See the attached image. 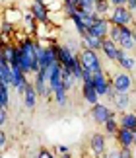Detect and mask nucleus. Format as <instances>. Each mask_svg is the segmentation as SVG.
Here are the masks:
<instances>
[{"instance_id":"obj_1","label":"nucleus","mask_w":136,"mask_h":158,"mask_svg":"<svg viewBox=\"0 0 136 158\" xmlns=\"http://www.w3.org/2000/svg\"><path fill=\"white\" fill-rule=\"evenodd\" d=\"M107 20L111 26H119V27H130L134 23V14L130 10L126 8V6H113L107 16Z\"/></svg>"},{"instance_id":"obj_2","label":"nucleus","mask_w":136,"mask_h":158,"mask_svg":"<svg viewBox=\"0 0 136 158\" xmlns=\"http://www.w3.org/2000/svg\"><path fill=\"white\" fill-rule=\"evenodd\" d=\"M78 59H80V64H82L84 70H90L91 74H95V72H101L103 70V64H101V59L97 51H91V49H86L82 47L78 53Z\"/></svg>"},{"instance_id":"obj_3","label":"nucleus","mask_w":136,"mask_h":158,"mask_svg":"<svg viewBox=\"0 0 136 158\" xmlns=\"http://www.w3.org/2000/svg\"><path fill=\"white\" fill-rule=\"evenodd\" d=\"M111 80V84L115 86V90H117V94H128L132 90V76L128 74V72H115L113 74V78H109Z\"/></svg>"},{"instance_id":"obj_4","label":"nucleus","mask_w":136,"mask_h":158,"mask_svg":"<svg viewBox=\"0 0 136 158\" xmlns=\"http://www.w3.org/2000/svg\"><path fill=\"white\" fill-rule=\"evenodd\" d=\"M90 115H91V119H94V123H97V125H103L109 117H117L115 109H111L109 106L101 104V102H99V104H95V106H91Z\"/></svg>"},{"instance_id":"obj_5","label":"nucleus","mask_w":136,"mask_h":158,"mask_svg":"<svg viewBox=\"0 0 136 158\" xmlns=\"http://www.w3.org/2000/svg\"><path fill=\"white\" fill-rule=\"evenodd\" d=\"M109 27H111V23H109L107 18L97 16V20H95V22L88 27V33L103 41V39H107V37H109Z\"/></svg>"},{"instance_id":"obj_6","label":"nucleus","mask_w":136,"mask_h":158,"mask_svg":"<svg viewBox=\"0 0 136 158\" xmlns=\"http://www.w3.org/2000/svg\"><path fill=\"white\" fill-rule=\"evenodd\" d=\"M90 150L91 154H94L95 158L103 156L105 152H107V135L105 133H94V135L90 137Z\"/></svg>"},{"instance_id":"obj_7","label":"nucleus","mask_w":136,"mask_h":158,"mask_svg":"<svg viewBox=\"0 0 136 158\" xmlns=\"http://www.w3.org/2000/svg\"><path fill=\"white\" fill-rule=\"evenodd\" d=\"M10 66H12V88H14L20 96H23V92H26V86L29 84L27 74H23L22 69H20L18 64H10Z\"/></svg>"},{"instance_id":"obj_8","label":"nucleus","mask_w":136,"mask_h":158,"mask_svg":"<svg viewBox=\"0 0 136 158\" xmlns=\"http://www.w3.org/2000/svg\"><path fill=\"white\" fill-rule=\"evenodd\" d=\"M101 53H103V57L105 59H109L111 63H117L121 57H122V53H126V51H122L119 45L115 43V41H111V39H103V43H101Z\"/></svg>"},{"instance_id":"obj_9","label":"nucleus","mask_w":136,"mask_h":158,"mask_svg":"<svg viewBox=\"0 0 136 158\" xmlns=\"http://www.w3.org/2000/svg\"><path fill=\"white\" fill-rule=\"evenodd\" d=\"M115 141L121 148H132V147H136V133L130 131V129L119 127V131H117V135H115Z\"/></svg>"},{"instance_id":"obj_10","label":"nucleus","mask_w":136,"mask_h":158,"mask_svg":"<svg viewBox=\"0 0 136 158\" xmlns=\"http://www.w3.org/2000/svg\"><path fill=\"white\" fill-rule=\"evenodd\" d=\"M31 84H33V88H35V92H37L39 98H51L53 96L51 88H49V84H47V80H45V76H43L41 70L33 74V82Z\"/></svg>"},{"instance_id":"obj_11","label":"nucleus","mask_w":136,"mask_h":158,"mask_svg":"<svg viewBox=\"0 0 136 158\" xmlns=\"http://www.w3.org/2000/svg\"><path fill=\"white\" fill-rule=\"evenodd\" d=\"M57 57H58V63L62 64V69H72L74 60L78 59L76 53H72L66 45H58L57 47Z\"/></svg>"},{"instance_id":"obj_12","label":"nucleus","mask_w":136,"mask_h":158,"mask_svg":"<svg viewBox=\"0 0 136 158\" xmlns=\"http://www.w3.org/2000/svg\"><path fill=\"white\" fill-rule=\"evenodd\" d=\"M29 12L33 14L37 23H49V16H51V12H49V8H47V2L45 4L31 2V4H29Z\"/></svg>"},{"instance_id":"obj_13","label":"nucleus","mask_w":136,"mask_h":158,"mask_svg":"<svg viewBox=\"0 0 136 158\" xmlns=\"http://www.w3.org/2000/svg\"><path fill=\"white\" fill-rule=\"evenodd\" d=\"M91 84H94L95 92L99 98H103V96H107V86H109V76L105 74V70L101 72H95L94 78H91Z\"/></svg>"},{"instance_id":"obj_14","label":"nucleus","mask_w":136,"mask_h":158,"mask_svg":"<svg viewBox=\"0 0 136 158\" xmlns=\"http://www.w3.org/2000/svg\"><path fill=\"white\" fill-rule=\"evenodd\" d=\"M91 78H94V76H91ZM80 92H82L84 102H88L90 106L99 104V96H97V92H95V88H94L91 82H82V84H80Z\"/></svg>"},{"instance_id":"obj_15","label":"nucleus","mask_w":136,"mask_h":158,"mask_svg":"<svg viewBox=\"0 0 136 158\" xmlns=\"http://www.w3.org/2000/svg\"><path fill=\"white\" fill-rule=\"evenodd\" d=\"M117 45H119L122 51H132V47L136 43H134V39H132V29L130 27H121V35H119Z\"/></svg>"},{"instance_id":"obj_16","label":"nucleus","mask_w":136,"mask_h":158,"mask_svg":"<svg viewBox=\"0 0 136 158\" xmlns=\"http://www.w3.org/2000/svg\"><path fill=\"white\" fill-rule=\"evenodd\" d=\"M117 121H119V127H122V129H130V131L136 133V113L134 111L121 113L119 117H117Z\"/></svg>"},{"instance_id":"obj_17","label":"nucleus","mask_w":136,"mask_h":158,"mask_svg":"<svg viewBox=\"0 0 136 158\" xmlns=\"http://www.w3.org/2000/svg\"><path fill=\"white\" fill-rule=\"evenodd\" d=\"M23 106H26L27 109H35V106H37V92H35V88H33V84L29 82L27 86H26V92H23Z\"/></svg>"},{"instance_id":"obj_18","label":"nucleus","mask_w":136,"mask_h":158,"mask_svg":"<svg viewBox=\"0 0 136 158\" xmlns=\"http://www.w3.org/2000/svg\"><path fill=\"white\" fill-rule=\"evenodd\" d=\"M22 23H23V27H26V31L27 35H35L37 33V20L33 18L31 12H23V18H22Z\"/></svg>"},{"instance_id":"obj_19","label":"nucleus","mask_w":136,"mask_h":158,"mask_svg":"<svg viewBox=\"0 0 136 158\" xmlns=\"http://www.w3.org/2000/svg\"><path fill=\"white\" fill-rule=\"evenodd\" d=\"M80 39H82V45L86 47V49L101 51V43H103L101 39H97V37H94V35H90V33H86L84 37H80Z\"/></svg>"},{"instance_id":"obj_20","label":"nucleus","mask_w":136,"mask_h":158,"mask_svg":"<svg viewBox=\"0 0 136 158\" xmlns=\"http://www.w3.org/2000/svg\"><path fill=\"white\" fill-rule=\"evenodd\" d=\"M62 86H64L66 92H72V90L78 86V82H76V78L72 76L70 69H62Z\"/></svg>"},{"instance_id":"obj_21","label":"nucleus","mask_w":136,"mask_h":158,"mask_svg":"<svg viewBox=\"0 0 136 158\" xmlns=\"http://www.w3.org/2000/svg\"><path fill=\"white\" fill-rule=\"evenodd\" d=\"M101 127H103V133L107 137H115L117 131H119V121H117V117H109Z\"/></svg>"},{"instance_id":"obj_22","label":"nucleus","mask_w":136,"mask_h":158,"mask_svg":"<svg viewBox=\"0 0 136 158\" xmlns=\"http://www.w3.org/2000/svg\"><path fill=\"white\" fill-rule=\"evenodd\" d=\"M22 18H23V12H22L20 8H16V6H12V8H6V16H4L6 22L16 23V22H22Z\"/></svg>"},{"instance_id":"obj_23","label":"nucleus","mask_w":136,"mask_h":158,"mask_svg":"<svg viewBox=\"0 0 136 158\" xmlns=\"http://www.w3.org/2000/svg\"><path fill=\"white\" fill-rule=\"evenodd\" d=\"M113 104H115V109L125 111V109L130 106V96H128V94H117L113 98Z\"/></svg>"},{"instance_id":"obj_24","label":"nucleus","mask_w":136,"mask_h":158,"mask_svg":"<svg viewBox=\"0 0 136 158\" xmlns=\"http://www.w3.org/2000/svg\"><path fill=\"white\" fill-rule=\"evenodd\" d=\"M16 51H18V47H16L14 41L4 45V59L8 64H16Z\"/></svg>"},{"instance_id":"obj_25","label":"nucleus","mask_w":136,"mask_h":158,"mask_svg":"<svg viewBox=\"0 0 136 158\" xmlns=\"http://www.w3.org/2000/svg\"><path fill=\"white\" fill-rule=\"evenodd\" d=\"M117 64L121 66L125 72H128V70H134V66H136V60L132 59V57H128L126 53H122V57L117 60Z\"/></svg>"},{"instance_id":"obj_26","label":"nucleus","mask_w":136,"mask_h":158,"mask_svg":"<svg viewBox=\"0 0 136 158\" xmlns=\"http://www.w3.org/2000/svg\"><path fill=\"white\" fill-rule=\"evenodd\" d=\"M111 8H113V6H111L107 0H97V2H95V14H97V16L107 18L109 12H111Z\"/></svg>"},{"instance_id":"obj_27","label":"nucleus","mask_w":136,"mask_h":158,"mask_svg":"<svg viewBox=\"0 0 136 158\" xmlns=\"http://www.w3.org/2000/svg\"><path fill=\"white\" fill-rule=\"evenodd\" d=\"M10 86H4V84H0V107L2 109H8L10 106Z\"/></svg>"},{"instance_id":"obj_28","label":"nucleus","mask_w":136,"mask_h":158,"mask_svg":"<svg viewBox=\"0 0 136 158\" xmlns=\"http://www.w3.org/2000/svg\"><path fill=\"white\" fill-rule=\"evenodd\" d=\"M53 98H54V102H57V106H60V107H64L66 104H68V92L64 88H60V90H57V92H53Z\"/></svg>"},{"instance_id":"obj_29","label":"nucleus","mask_w":136,"mask_h":158,"mask_svg":"<svg viewBox=\"0 0 136 158\" xmlns=\"http://www.w3.org/2000/svg\"><path fill=\"white\" fill-rule=\"evenodd\" d=\"M37 158H57L49 148H39V152H37Z\"/></svg>"},{"instance_id":"obj_30","label":"nucleus","mask_w":136,"mask_h":158,"mask_svg":"<svg viewBox=\"0 0 136 158\" xmlns=\"http://www.w3.org/2000/svg\"><path fill=\"white\" fill-rule=\"evenodd\" d=\"M6 144H8V137H6V131L0 129V150L6 148Z\"/></svg>"},{"instance_id":"obj_31","label":"nucleus","mask_w":136,"mask_h":158,"mask_svg":"<svg viewBox=\"0 0 136 158\" xmlns=\"http://www.w3.org/2000/svg\"><path fill=\"white\" fill-rule=\"evenodd\" d=\"M6 123H8V109L0 107V127H4Z\"/></svg>"},{"instance_id":"obj_32","label":"nucleus","mask_w":136,"mask_h":158,"mask_svg":"<svg viewBox=\"0 0 136 158\" xmlns=\"http://www.w3.org/2000/svg\"><path fill=\"white\" fill-rule=\"evenodd\" d=\"M119 152H121V158H134L132 148H119Z\"/></svg>"},{"instance_id":"obj_33","label":"nucleus","mask_w":136,"mask_h":158,"mask_svg":"<svg viewBox=\"0 0 136 158\" xmlns=\"http://www.w3.org/2000/svg\"><path fill=\"white\" fill-rule=\"evenodd\" d=\"M105 158H121V152L115 148H109L107 152H105Z\"/></svg>"},{"instance_id":"obj_34","label":"nucleus","mask_w":136,"mask_h":158,"mask_svg":"<svg viewBox=\"0 0 136 158\" xmlns=\"http://www.w3.org/2000/svg\"><path fill=\"white\" fill-rule=\"evenodd\" d=\"M125 6H126V8L132 12V14L136 12V0H126V4H125Z\"/></svg>"},{"instance_id":"obj_35","label":"nucleus","mask_w":136,"mask_h":158,"mask_svg":"<svg viewBox=\"0 0 136 158\" xmlns=\"http://www.w3.org/2000/svg\"><path fill=\"white\" fill-rule=\"evenodd\" d=\"M57 150H58L60 154H66V152H70V147H68V144H58Z\"/></svg>"},{"instance_id":"obj_36","label":"nucleus","mask_w":136,"mask_h":158,"mask_svg":"<svg viewBox=\"0 0 136 158\" xmlns=\"http://www.w3.org/2000/svg\"><path fill=\"white\" fill-rule=\"evenodd\" d=\"M107 2H109L111 6H125L126 0H107Z\"/></svg>"},{"instance_id":"obj_37","label":"nucleus","mask_w":136,"mask_h":158,"mask_svg":"<svg viewBox=\"0 0 136 158\" xmlns=\"http://www.w3.org/2000/svg\"><path fill=\"white\" fill-rule=\"evenodd\" d=\"M130 29H132V39H134V43H136V22L130 26Z\"/></svg>"},{"instance_id":"obj_38","label":"nucleus","mask_w":136,"mask_h":158,"mask_svg":"<svg viewBox=\"0 0 136 158\" xmlns=\"http://www.w3.org/2000/svg\"><path fill=\"white\" fill-rule=\"evenodd\" d=\"M60 158H72V152H66V154H62Z\"/></svg>"},{"instance_id":"obj_39","label":"nucleus","mask_w":136,"mask_h":158,"mask_svg":"<svg viewBox=\"0 0 136 158\" xmlns=\"http://www.w3.org/2000/svg\"><path fill=\"white\" fill-rule=\"evenodd\" d=\"M33 2H39V4H45V0H33Z\"/></svg>"},{"instance_id":"obj_40","label":"nucleus","mask_w":136,"mask_h":158,"mask_svg":"<svg viewBox=\"0 0 136 158\" xmlns=\"http://www.w3.org/2000/svg\"><path fill=\"white\" fill-rule=\"evenodd\" d=\"M0 158H2V150H0Z\"/></svg>"}]
</instances>
